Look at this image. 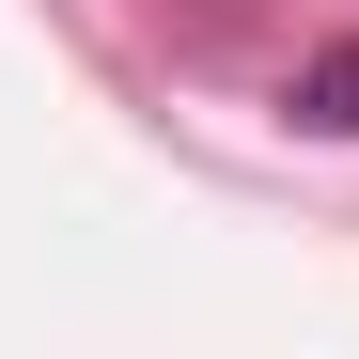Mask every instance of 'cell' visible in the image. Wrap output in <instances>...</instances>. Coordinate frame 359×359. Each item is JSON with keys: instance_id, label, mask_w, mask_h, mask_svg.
<instances>
[{"instance_id": "1", "label": "cell", "mask_w": 359, "mask_h": 359, "mask_svg": "<svg viewBox=\"0 0 359 359\" xmlns=\"http://www.w3.org/2000/svg\"><path fill=\"white\" fill-rule=\"evenodd\" d=\"M297 126H313V141H359V32L297 63Z\"/></svg>"}]
</instances>
